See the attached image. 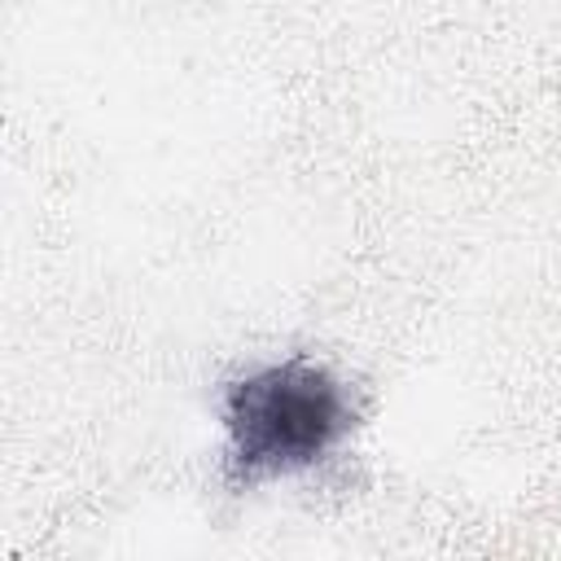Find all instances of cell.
I'll return each instance as SVG.
<instances>
[{
    "label": "cell",
    "instance_id": "cell-1",
    "mask_svg": "<svg viewBox=\"0 0 561 561\" xmlns=\"http://www.w3.org/2000/svg\"><path fill=\"white\" fill-rule=\"evenodd\" d=\"M224 478L245 491L324 465L359 425L342 377L307 355L259 364L219 394Z\"/></svg>",
    "mask_w": 561,
    "mask_h": 561
}]
</instances>
